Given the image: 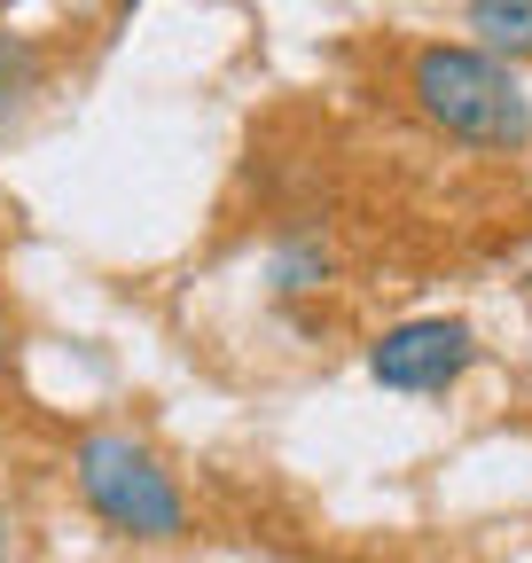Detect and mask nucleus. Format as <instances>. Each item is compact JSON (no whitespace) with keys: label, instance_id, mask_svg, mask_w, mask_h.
Segmentation results:
<instances>
[{"label":"nucleus","instance_id":"1","mask_svg":"<svg viewBox=\"0 0 532 563\" xmlns=\"http://www.w3.org/2000/svg\"><path fill=\"white\" fill-rule=\"evenodd\" d=\"M408 102L431 133L462 141V150H486V157L532 150V87L517 79V63L470 40H423L408 55Z\"/></svg>","mask_w":532,"mask_h":563},{"label":"nucleus","instance_id":"2","mask_svg":"<svg viewBox=\"0 0 532 563\" xmlns=\"http://www.w3.org/2000/svg\"><path fill=\"white\" fill-rule=\"evenodd\" d=\"M71 493H79V509L110 540H125V548H173V540H188V493H180V477L165 470V454L149 439L118 431V422L71 439Z\"/></svg>","mask_w":532,"mask_h":563},{"label":"nucleus","instance_id":"3","mask_svg":"<svg viewBox=\"0 0 532 563\" xmlns=\"http://www.w3.org/2000/svg\"><path fill=\"white\" fill-rule=\"evenodd\" d=\"M478 329L462 313H415V321H391L376 344H368V376L399 399H439L454 391L462 376L478 368Z\"/></svg>","mask_w":532,"mask_h":563},{"label":"nucleus","instance_id":"4","mask_svg":"<svg viewBox=\"0 0 532 563\" xmlns=\"http://www.w3.org/2000/svg\"><path fill=\"white\" fill-rule=\"evenodd\" d=\"M462 32L501 63H532V0H462Z\"/></svg>","mask_w":532,"mask_h":563},{"label":"nucleus","instance_id":"5","mask_svg":"<svg viewBox=\"0 0 532 563\" xmlns=\"http://www.w3.org/2000/svg\"><path fill=\"white\" fill-rule=\"evenodd\" d=\"M329 274H337V258H329L321 235H290L275 243V266H266V282H275V298H321Z\"/></svg>","mask_w":532,"mask_h":563},{"label":"nucleus","instance_id":"6","mask_svg":"<svg viewBox=\"0 0 532 563\" xmlns=\"http://www.w3.org/2000/svg\"><path fill=\"white\" fill-rule=\"evenodd\" d=\"M40 79H47V55L24 32H0V133L24 118V102L40 95Z\"/></svg>","mask_w":532,"mask_h":563},{"label":"nucleus","instance_id":"7","mask_svg":"<svg viewBox=\"0 0 532 563\" xmlns=\"http://www.w3.org/2000/svg\"><path fill=\"white\" fill-rule=\"evenodd\" d=\"M9 376H16V321L0 313V391H9Z\"/></svg>","mask_w":532,"mask_h":563}]
</instances>
